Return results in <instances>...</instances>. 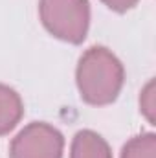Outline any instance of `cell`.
<instances>
[{"label":"cell","mask_w":156,"mask_h":158,"mask_svg":"<svg viewBox=\"0 0 156 158\" xmlns=\"http://www.w3.org/2000/svg\"><path fill=\"white\" fill-rule=\"evenodd\" d=\"M76 83L84 103L105 107L114 103L125 83V68L105 46H90L79 57Z\"/></svg>","instance_id":"cell-1"},{"label":"cell","mask_w":156,"mask_h":158,"mask_svg":"<svg viewBox=\"0 0 156 158\" xmlns=\"http://www.w3.org/2000/svg\"><path fill=\"white\" fill-rule=\"evenodd\" d=\"M39 17L55 39L81 44L90 28V4L88 0H40Z\"/></svg>","instance_id":"cell-2"},{"label":"cell","mask_w":156,"mask_h":158,"mask_svg":"<svg viewBox=\"0 0 156 158\" xmlns=\"http://www.w3.org/2000/svg\"><path fill=\"white\" fill-rule=\"evenodd\" d=\"M63 132L44 121L26 125L9 145V158H63Z\"/></svg>","instance_id":"cell-3"},{"label":"cell","mask_w":156,"mask_h":158,"mask_svg":"<svg viewBox=\"0 0 156 158\" xmlns=\"http://www.w3.org/2000/svg\"><path fill=\"white\" fill-rule=\"evenodd\" d=\"M70 158H112V151L101 134L83 129L72 140Z\"/></svg>","instance_id":"cell-4"},{"label":"cell","mask_w":156,"mask_h":158,"mask_svg":"<svg viewBox=\"0 0 156 158\" xmlns=\"http://www.w3.org/2000/svg\"><path fill=\"white\" fill-rule=\"evenodd\" d=\"M24 116V103L18 92L0 83V136L9 134Z\"/></svg>","instance_id":"cell-5"},{"label":"cell","mask_w":156,"mask_h":158,"mask_svg":"<svg viewBox=\"0 0 156 158\" xmlns=\"http://www.w3.org/2000/svg\"><path fill=\"white\" fill-rule=\"evenodd\" d=\"M121 158H156L154 132H143L130 138L121 149Z\"/></svg>","instance_id":"cell-6"},{"label":"cell","mask_w":156,"mask_h":158,"mask_svg":"<svg viewBox=\"0 0 156 158\" xmlns=\"http://www.w3.org/2000/svg\"><path fill=\"white\" fill-rule=\"evenodd\" d=\"M140 107H142V112L145 114V118L149 119L151 125H154V83L149 81L147 86L143 88L142 96H140Z\"/></svg>","instance_id":"cell-7"},{"label":"cell","mask_w":156,"mask_h":158,"mask_svg":"<svg viewBox=\"0 0 156 158\" xmlns=\"http://www.w3.org/2000/svg\"><path fill=\"white\" fill-rule=\"evenodd\" d=\"M109 9L116 11V13H125L129 9H132L140 0H101Z\"/></svg>","instance_id":"cell-8"}]
</instances>
